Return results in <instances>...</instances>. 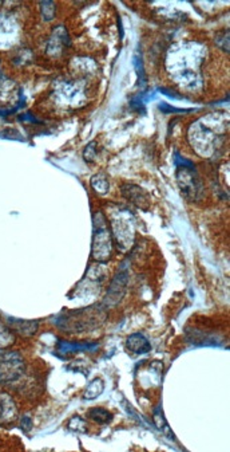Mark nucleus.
I'll return each instance as SVG.
<instances>
[{
    "mask_svg": "<svg viewBox=\"0 0 230 452\" xmlns=\"http://www.w3.org/2000/svg\"><path fill=\"white\" fill-rule=\"evenodd\" d=\"M177 180L183 195L191 201H197L202 193V185L197 173L190 166H181L177 170Z\"/></svg>",
    "mask_w": 230,
    "mask_h": 452,
    "instance_id": "nucleus-1",
    "label": "nucleus"
},
{
    "mask_svg": "<svg viewBox=\"0 0 230 452\" xmlns=\"http://www.w3.org/2000/svg\"><path fill=\"white\" fill-rule=\"evenodd\" d=\"M111 235L106 228L104 220L102 224H96V232L94 235V244H92V257L98 262L109 261L111 255Z\"/></svg>",
    "mask_w": 230,
    "mask_h": 452,
    "instance_id": "nucleus-2",
    "label": "nucleus"
},
{
    "mask_svg": "<svg viewBox=\"0 0 230 452\" xmlns=\"http://www.w3.org/2000/svg\"><path fill=\"white\" fill-rule=\"evenodd\" d=\"M113 230L115 235V240L122 251L130 247L134 240V228L130 220L119 218L118 220H113Z\"/></svg>",
    "mask_w": 230,
    "mask_h": 452,
    "instance_id": "nucleus-3",
    "label": "nucleus"
},
{
    "mask_svg": "<svg viewBox=\"0 0 230 452\" xmlns=\"http://www.w3.org/2000/svg\"><path fill=\"white\" fill-rule=\"evenodd\" d=\"M122 195L126 197L127 200L133 203L135 207L141 209H149L150 207V199H149L148 192L144 188L138 187L135 184H123L121 187Z\"/></svg>",
    "mask_w": 230,
    "mask_h": 452,
    "instance_id": "nucleus-4",
    "label": "nucleus"
},
{
    "mask_svg": "<svg viewBox=\"0 0 230 452\" xmlns=\"http://www.w3.org/2000/svg\"><path fill=\"white\" fill-rule=\"evenodd\" d=\"M126 348L134 354H145V353L150 352L152 346H150V342L145 335L135 333L126 339Z\"/></svg>",
    "mask_w": 230,
    "mask_h": 452,
    "instance_id": "nucleus-5",
    "label": "nucleus"
},
{
    "mask_svg": "<svg viewBox=\"0 0 230 452\" xmlns=\"http://www.w3.org/2000/svg\"><path fill=\"white\" fill-rule=\"evenodd\" d=\"M87 418L98 424H109L113 420V413L103 408H91L87 413Z\"/></svg>",
    "mask_w": 230,
    "mask_h": 452,
    "instance_id": "nucleus-6",
    "label": "nucleus"
},
{
    "mask_svg": "<svg viewBox=\"0 0 230 452\" xmlns=\"http://www.w3.org/2000/svg\"><path fill=\"white\" fill-rule=\"evenodd\" d=\"M104 391V381L102 378H95L91 383L88 384L86 392H84V397L87 400H94L96 397H99Z\"/></svg>",
    "mask_w": 230,
    "mask_h": 452,
    "instance_id": "nucleus-7",
    "label": "nucleus"
},
{
    "mask_svg": "<svg viewBox=\"0 0 230 452\" xmlns=\"http://www.w3.org/2000/svg\"><path fill=\"white\" fill-rule=\"evenodd\" d=\"M91 187L92 189L99 193L100 196H104L109 192V180L103 173H98L91 177Z\"/></svg>",
    "mask_w": 230,
    "mask_h": 452,
    "instance_id": "nucleus-8",
    "label": "nucleus"
},
{
    "mask_svg": "<svg viewBox=\"0 0 230 452\" xmlns=\"http://www.w3.org/2000/svg\"><path fill=\"white\" fill-rule=\"evenodd\" d=\"M69 430L77 431V432H86V422L79 416H75L69 422Z\"/></svg>",
    "mask_w": 230,
    "mask_h": 452,
    "instance_id": "nucleus-9",
    "label": "nucleus"
},
{
    "mask_svg": "<svg viewBox=\"0 0 230 452\" xmlns=\"http://www.w3.org/2000/svg\"><path fill=\"white\" fill-rule=\"evenodd\" d=\"M83 156H84V160L88 161V162H92V161L95 160L96 157V152H95V143H90L84 149V153H83Z\"/></svg>",
    "mask_w": 230,
    "mask_h": 452,
    "instance_id": "nucleus-10",
    "label": "nucleus"
},
{
    "mask_svg": "<svg viewBox=\"0 0 230 452\" xmlns=\"http://www.w3.org/2000/svg\"><path fill=\"white\" fill-rule=\"evenodd\" d=\"M22 427H23V430L26 431H30V427H31V420L28 418H24L22 420Z\"/></svg>",
    "mask_w": 230,
    "mask_h": 452,
    "instance_id": "nucleus-11",
    "label": "nucleus"
}]
</instances>
